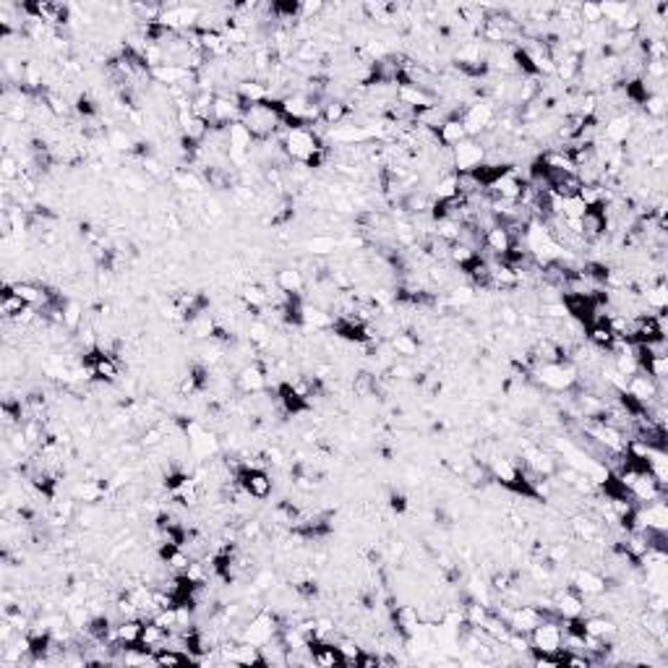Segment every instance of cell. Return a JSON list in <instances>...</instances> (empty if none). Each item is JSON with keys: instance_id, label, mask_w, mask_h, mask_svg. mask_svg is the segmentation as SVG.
Here are the masks:
<instances>
[{"instance_id": "1", "label": "cell", "mask_w": 668, "mask_h": 668, "mask_svg": "<svg viewBox=\"0 0 668 668\" xmlns=\"http://www.w3.org/2000/svg\"><path fill=\"white\" fill-rule=\"evenodd\" d=\"M530 640V653H549V656H559L561 653V640H564V629H561V619H543L533 632L528 635Z\"/></svg>"}, {"instance_id": "6", "label": "cell", "mask_w": 668, "mask_h": 668, "mask_svg": "<svg viewBox=\"0 0 668 668\" xmlns=\"http://www.w3.org/2000/svg\"><path fill=\"white\" fill-rule=\"evenodd\" d=\"M274 285H277L282 292H287V295H303V290H306L308 280L303 277L301 269H295V267H285V269L274 272Z\"/></svg>"}, {"instance_id": "14", "label": "cell", "mask_w": 668, "mask_h": 668, "mask_svg": "<svg viewBox=\"0 0 668 668\" xmlns=\"http://www.w3.org/2000/svg\"><path fill=\"white\" fill-rule=\"evenodd\" d=\"M378 389V381L374 374H368V371H360V374H356L353 376V394H356L358 399H368L374 397Z\"/></svg>"}, {"instance_id": "9", "label": "cell", "mask_w": 668, "mask_h": 668, "mask_svg": "<svg viewBox=\"0 0 668 668\" xmlns=\"http://www.w3.org/2000/svg\"><path fill=\"white\" fill-rule=\"evenodd\" d=\"M616 632H619V626H616L611 619H606V616H587V619H585V635L611 640Z\"/></svg>"}, {"instance_id": "13", "label": "cell", "mask_w": 668, "mask_h": 668, "mask_svg": "<svg viewBox=\"0 0 668 668\" xmlns=\"http://www.w3.org/2000/svg\"><path fill=\"white\" fill-rule=\"evenodd\" d=\"M188 329L194 334L196 340H212L217 329V322L212 319V313H199L188 322Z\"/></svg>"}, {"instance_id": "18", "label": "cell", "mask_w": 668, "mask_h": 668, "mask_svg": "<svg viewBox=\"0 0 668 668\" xmlns=\"http://www.w3.org/2000/svg\"><path fill=\"white\" fill-rule=\"evenodd\" d=\"M499 313H501V322L507 324V326H517V324H519V311L515 308V306H512V303H504Z\"/></svg>"}, {"instance_id": "12", "label": "cell", "mask_w": 668, "mask_h": 668, "mask_svg": "<svg viewBox=\"0 0 668 668\" xmlns=\"http://www.w3.org/2000/svg\"><path fill=\"white\" fill-rule=\"evenodd\" d=\"M433 199L436 201H449V199H454L457 196V175L454 173H444L439 175L436 181H433Z\"/></svg>"}, {"instance_id": "11", "label": "cell", "mask_w": 668, "mask_h": 668, "mask_svg": "<svg viewBox=\"0 0 668 668\" xmlns=\"http://www.w3.org/2000/svg\"><path fill=\"white\" fill-rule=\"evenodd\" d=\"M340 246H342V243L332 235H313L311 240L303 243V248H306L311 256H332Z\"/></svg>"}, {"instance_id": "15", "label": "cell", "mask_w": 668, "mask_h": 668, "mask_svg": "<svg viewBox=\"0 0 668 668\" xmlns=\"http://www.w3.org/2000/svg\"><path fill=\"white\" fill-rule=\"evenodd\" d=\"M462 478L470 485H485L491 481V470L485 462H467V467L462 470Z\"/></svg>"}, {"instance_id": "8", "label": "cell", "mask_w": 668, "mask_h": 668, "mask_svg": "<svg viewBox=\"0 0 668 668\" xmlns=\"http://www.w3.org/2000/svg\"><path fill=\"white\" fill-rule=\"evenodd\" d=\"M462 139H467V131H465L462 120L460 118H449L442 128H439V141H442V147H457Z\"/></svg>"}, {"instance_id": "7", "label": "cell", "mask_w": 668, "mask_h": 668, "mask_svg": "<svg viewBox=\"0 0 668 668\" xmlns=\"http://www.w3.org/2000/svg\"><path fill=\"white\" fill-rule=\"evenodd\" d=\"M389 347L394 350V356L399 358H415L418 356V350H421V342H418V337L410 332H397L392 340H389Z\"/></svg>"}, {"instance_id": "16", "label": "cell", "mask_w": 668, "mask_h": 668, "mask_svg": "<svg viewBox=\"0 0 668 668\" xmlns=\"http://www.w3.org/2000/svg\"><path fill=\"white\" fill-rule=\"evenodd\" d=\"M449 301L457 306V303H473L475 301V287H470V285H457L452 292H449Z\"/></svg>"}, {"instance_id": "4", "label": "cell", "mask_w": 668, "mask_h": 668, "mask_svg": "<svg viewBox=\"0 0 668 668\" xmlns=\"http://www.w3.org/2000/svg\"><path fill=\"white\" fill-rule=\"evenodd\" d=\"M235 387L240 394H256L267 389V368L261 363H246V366L237 371Z\"/></svg>"}, {"instance_id": "3", "label": "cell", "mask_w": 668, "mask_h": 668, "mask_svg": "<svg viewBox=\"0 0 668 668\" xmlns=\"http://www.w3.org/2000/svg\"><path fill=\"white\" fill-rule=\"evenodd\" d=\"M454 157V173H473L485 162V149L478 139H462L457 147H452Z\"/></svg>"}, {"instance_id": "10", "label": "cell", "mask_w": 668, "mask_h": 668, "mask_svg": "<svg viewBox=\"0 0 668 668\" xmlns=\"http://www.w3.org/2000/svg\"><path fill=\"white\" fill-rule=\"evenodd\" d=\"M29 303L24 301L22 295H16V292L11 290V287H3V301H0V313H3V319L6 322H11V319H16L19 313L26 308Z\"/></svg>"}, {"instance_id": "2", "label": "cell", "mask_w": 668, "mask_h": 668, "mask_svg": "<svg viewBox=\"0 0 668 668\" xmlns=\"http://www.w3.org/2000/svg\"><path fill=\"white\" fill-rule=\"evenodd\" d=\"M235 478H237V485H240L251 499H256V501L269 499L272 491H274V478H272L264 467H243Z\"/></svg>"}, {"instance_id": "5", "label": "cell", "mask_w": 668, "mask_h": 668, "mask_svg": "<svg viewBox=\"0 0 668 668\" xmlns=\"http://www.w3.org/2000/svg\"><path fill=\"white\" fill-rule=\"evenodd\" d=\"M144 619L133 616V619H123L120 624H115V642L123 647L141 645V635H144Z\"/></svg>"}, {"instance_id": "17", "label": "cell", "mask_w": 668, "mask_h": 668, "mask_svg": "<svg viewBox=\"0 0 668 668\" xmlns=\"http://www.w3.org/2000/svg\"><path fill=\"white\" fill-rule=\"evenodd\" d=\"M389 374H392V378H397V381H410V378H415V368L410 366V363H392V366H389Z\"/></svg>"}, {"instance_id": "19", "label": "cell", "mask_w": 668, "mask_h": 668, "mask_svg": "<svg viewBox=\"0 0 668 668\" xmlns=\"http://www.w3.org/2000/svg\"><path fill=\"white\" fill-rule=\"evenodd\" d=\"M389 507L402 515V512L408 509V499H405L402 494H392V496H389Z\"/></svg>"}]
</instances>
